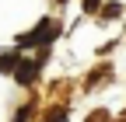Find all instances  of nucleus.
<instances>
[{
  "label": "nucleus",
  "mask_w": 126,
  "mask_h": 122,
  "mask_svg": "<svg viewBox=\"0 0 126 122\" xmlns=\"http://www.w3.org/2000/svg\"><path fill=\"white\" fill-rule=\"evenodd\" d=\"M7 70H18V52H4L0 56V73H7Z\"/></svg>",
  "instance_id": "2"
},
{
  "label": "nucleus",
  "mask_w": 126,
  "mask_h": 122,
  "mask_svg": "<svg viewBox=\"0 0 126 122\" xmlns=\"http://www.w3.org/2000/svg\"><path fill=\"white\" fill-rule=\"evenodd\" d=\"M84 11H98V0H84Z\"/></svg>",
  "instance_id": "4"
},
{
  "label": "nucleus",
  "mask_w": 126,
  "mask_h": 122,
  "mask_svg": "<svg viewBox=\"0 0 126 122\" xmlns=\"http://www.w3.org/2000/svg\"><path fill=\"white\" fill-rule=\"evenodd\" d=\"M56 21H42L35 32H28V35H21V45H42V42H49V38H56Z\"/></svg>",
  "instance_id": "1"
},
{
  "label": "nucleus",
  "mask_w": 126,
  "mask_h": 122,
  "mask_svg": "<svg viewBox=\"0 0 126 122\" xmlns=\"http://www.w3.org/2000/svg\"><path fill=\"white\" fill-rule=\"evenodd\" d=\"M35 66H39V59H35V63H21V66H18V80L28 84V80H32V73H35Z\"/></svg>",
  "instance_id": "3"
}]
</instances>
